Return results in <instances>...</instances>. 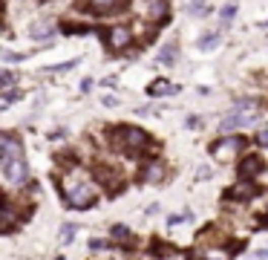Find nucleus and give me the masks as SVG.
<instances>
[{"label": "nucleus", "mask_w": 268, "mask_h": 260, "mask_svg": "<svg viewBox=\"0 0 268 260\" xmlns=\"http://www.w3.org/2000/svg\"><path fill=\"white\" fill-rule=\"evenodd\" d=\"M92 3V9H98V12H113V9H118L124 0H89Z\"/></svg>", "instance_id": "obj_13"}, {"label": "nucleus", "mask_w": 268, "mask_h": 260, "mask_svg": "<svg viewBox=\"0 0 268 260\" xmlns=\"http://www.w3.org/2000/svg\"><path fill=\"white\" fill-rule=\"evenodd\" d=\"M15 223H18V211H15L6 199H0V232H3V234L12 232Z\"/></svg>", "instance_id": "obj_6"}, {"label": "nucleus", "mask_w": 268, "mask_h": 260, "mask_svg": "<svg viewBox=\"0 0 268 260\" xmlns=\"http://www.w3.org/2000/svg\"><path fill=\"white\" fill-rule=\"evenodd\" d=\"M3 58H6V61H23V58H26V55H15V52H3Z\"/></svg>", "instance_id": "obj_24"}, {"label": "nucleus", "mask_w": 268, "mask_h": 260, "mask_svg": "<svg viewBox=\"0 0 268 260\" xmlns=\"http://www.w3.org/2000/svg\"><path fill=\"white\" fill-rule=\"evenodd\" d=\"M75 64H78V58H75V61H66V64H58V67H46V70L49 72H66V70H72Z\"/></svg>", "instance_id": "obj_20"}, {"label": "nucleus", "mask_w": 268, "mask_h": 260, "mask_svg": "<svg viewBox=\"0 0 268 260\" xmlns=\"http://www.w3.org/2000/svg\"><path fill=\"white\" fill-rule=\"evenodd\" d=\"M161 177H164V168H161L159 162H153V165H147L142 170V180H147V182H159Z\"/></svg>", "instance_id": "obj_12"}, {"label": "nucleus", "mask_w": 268, "mask_h": 260, "mask_svg": "<svg viewBox=\"0 0 268 260\" xmlns=\"http://www.w3.org/2000/svg\"><path fill=\"white\" fill-rule=\"evenodd\" d=\"M147 15H150L153 20H164L170 15L168 0H147Z\"/></svg>", "instance_id": "obj_9"}, {"label": "nucleus", "mask_w": 268, "mask_h": 260, "mask_svg": "<svg viewBox=\"0 0 268 260\" xmlns=\"http://www.w3.org/2000/svg\"><path fill=\"white\" fill-rule=\"evenodd\" d=\"M254 194H257V188L251 185V180L240 182V185H233V188L228 191V197H237V199H248V197H254Z\"/></svg>", "instance_id": "obj_10"}, {"label": "nucleus", "mask_w": 268, "mask_h": 260, "mask_svg": "<svg viewBox=\"0 0 268 260\" xmlns=\"http://www.w3.org/2000/svg\"><path fill=\"white\" fill-rule=\"evenodd\" d=\"M188 220V214H179V217H170V225H182Z\"/></svg>", "instance_id": "obj_25"}, {"label": "nucleus", "mask_w": 268, "mask_h": 260, "mask_svg": "<svg viewBox=\"0 0 268 260\" xmlns=\"http://www.w3.org/2000/svg\"><path fill=\"white\" fill-rule=\"evenodd\" d=\"M188 12L190 15H202L205 12V0H188Z\"/></svg>", "instance_id": "obj_18"}, {"label": "nucleus", "mask_w": 268, "mask_h": 260, "mask_svg": "<svg viewBox=\"0 0 268 260\" xmlns=\"http://www.w3.org/2000/svg\"><path fill=\"white\" fill-rule=\"evenodd\" d=\"M245 142H242L240 136H228V139H219V142L211 145V153H214L216 159H231L237 151H242Z\"/></svg>", "instance_id": "obj_5"}, {"label": "nucleus", "mask_w": 268, "mask_h": 260, "mask_svg": "<svg viewBox=\"0 0 268 260\" xmlns=\"http://www.w3.org/2000/svg\"><path fill=\"white\" fill-rule=\"evenodd\" d=\"M63 197H66V203H70L72 208H89L95 203V191H92V185L81 182V185H75L72 191H63Z\"/></svg>", "instance_id": "obj_4"}, {"label": "nucleus", "mask_w": 268, "mask_h": 260, "mask_svg": "<svg viewBox=\"0 0 268 260\" xmlns=\"http://www.w3.org/2000/svg\"><path fill=\"white\" fill-rule=\"evenodd\" d=\"M107 44H110V49H124V46L130 44V29L127 26H116L107 35Z\"/></svg>", "instance_id": "obj_7"}, {"label": "nucleus", "mask_w": 268, "mask_h": 260, "mask_svg": "<svg viewBox=\"0 0 268 260\" xmlns=\"http://www.w3.org/2000/svg\"><path fill=\"white\" fill-rule=\"evenodd\" d=\"M72 237H75V225H72V223H66V225L61 228V243H63V246H70V243H72Z\"/></svg>", "instance_id": "obj_17"}, {"label": "nucleus", "mask_w": 268, "mask_h": 260, "mask_svg": "<svg viewBox=\"0 0 268 260\" xmlns=\"http://www.w3.org/2000/svg\"><path fill=\"white\" fill-rule=\"evenodd\" d=\"M257 228H268V217H262V220H257Z\"/></svg>", "instance_id": "obj_26"}, {"label": "nucleus", "mask_w": 268, "mask_h": 260, "mask_svg": "<svg viewBox=\"0 0 268 260\" xmlns=\"http://www.w3.org/2000/svg\"><path fill=\"white\" fill-rule=\"evenodd\" d=\"M0 168L6 174V180L15 182V185H23V182L29 180L23 148H20V142L12 139V136H0Z\"/></svg>", "instance_id": "obj_1"}, {"label": "nucleus", "mask_w": 268, "mask_h": 260, "mask_svg": "<svg viewBox=\"0 0 268 260\" xmlns=\"http://www.w3.org/2000/svg\"><path fill=\"white\" fill-rule=\"evenodd\" d=\"M233 12H237V6H233V3H228V6L222 9V20H231V18H233Z\"/></svg>", "instance_id": "obj_22"}, {"label": "nucleus", "mask_w": 268, "mask_h": 260, "mask_svg": "<svg viewBox=\"0 0 268 260\" xmlns=\"http://www.w3.org/2000/svg\"><path fill=\"white\" fill-rule=\"evenodd\" d=\"M89 249H92V251H101V249H107V243H104V240H89Z\"/></svg>", "instance_id": "obj_23"}, {"label": "nucleus", "mask_w": 268, "mask_h": 260, "mask_svg": "<svg viewBox=\"0 0 268 260\" xmlns=\"http://www.w3.org/2000/svg\"><path fill=\"white\" fill-rule=\"evenodd\" d=\"M257 257H262V260H265V257H268V249H262V251H257Z\"/></svg>", "instance_id": "obj_27"}, {"label": "nucleus", "mask_w": 268, "mask_h": 260, "mask_svg": "<svg viewBox=\"0 0 268 260\" xmlns=\"http://www.w3.org/2000/svg\"><path fill=\"white\" fill-rule=\"evenodd\" d=\"M113 237H116V240H127V237H130V228H127V225H116V228H113Z\"/></svg>", "instance_id": "obj_19"}, {"label": "nucleus", "mask_w": 268, "mask_h": 260, "mask_svg": "<svg viewBox=\"0 0 268 260\" xmlns=\"http://www.w3.org/2000/svg\"><path fill=\"white\" fill-rule=\"evenodd\" d=\"M259 119V110L254 107V101H240L237 107H233V113L231 116H225L222 119V130H233V127H248V125H254Z\"/></svg>", "instance_id": "obj_2"}, {"label": "nucleus", "mask_w": 268, "mask_h": 260, "mask_svg": "<svg viewBox=\"0 0 268 260\" xmlns=\"http://www.w3.org/2000/svg\"><path fill=\"white\" fill-rule=\"evenodd\" d=\"M170 93H179V87L170 84V81H164V78H159V81L150 84V96H170Z\"/></svg>", "instance_id": "obj_11"}, {"label": "nucleus", "mask_w": 268, "mask_h": 260, "mask_svg": "<svg viewBox=\"0 0 268 260\" xmlns=\"http://www.w3.org/2000/svg\"><path fill=\"white\" fill-rule=\"evenodd\" d=\"M116 142L121 151H127L130 156L139 151H144L147 148V133L144 130H139V127H118V133H116Z\"/></svg>", "instance_id": "obj_3"}, {"label": "nucleus", "mask_w": 268, "mask_h": 260, "mask_svg": "<svg viewBox=\"0 0 268 260\" xmlns=\"http://www.w3.org/2000/svg\"><path fill=\"white\" fill-rule=\"evenodd\" d=\"M159 61H161V64H176V44L164 46V49L159 52Z\"/></svg>", "instance_id": "obj_15"}, {"label": "nucleus", "mask_w": 268, "mask_h": 260, "mask_svg": "<svg viewBox=\"0 0 268 260\" xmlns=\"http://www.w3.org/2000/svg\"><path fill=\"white\" fill-rule=\"evenodd\" d=\"M89 26H81V23H63V32H87Z\"/></svg>", "instance_id": "obj_21"}, {"label": "nucleus", "mask_w": 268, "mask_h": 260, "mask_svg": "<svg viewBox=\"0 0 268 260\" xmlns=\"http://www.w3.org/2000/svg\"><path fill=\"white\" fill-rule=\"evenodd\" d=\"M219 46V35H205L202 41H199V49H205V52H211V49H216Z\"/></svg>", "instance_id": "obj_16"}, {"label": "nucleus", "mask_w": 268, "mask_h": 260, "mask_svg": "<svg viewBox=\"0 0 268 260\" xmlns=\"http://www.w3.org/2000/svg\"><path fill=\"white\" fill-rule=\"evenodd\" d=\"M32 38H35V41H46V38H52L49 23H35V26H32Z\"/></svg>", "instance_id": "obj_14"}, {"label": "nucleus", "mask_w": 268, "mask_h": 260, "mask_svg": "<svg viewBox=\"0 0 268 260\" xmlns=\"http://www.w3.org/2000/svg\"><path fill=\"white\" fill-rule=\"evenodd\" d=\"M262 170V162H259V156H245V159L240 162V177L242 180H251L254 174H259Z\"/></svg>", "instance_id": "obj_8"}]
</instances>
